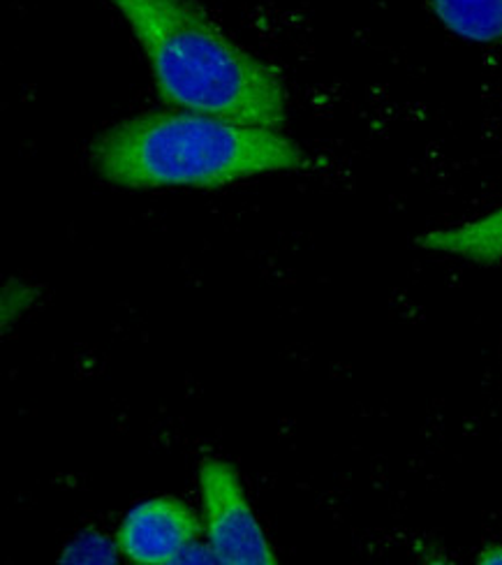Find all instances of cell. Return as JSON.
<instances>
[{"instance_id": "8", "label": "cell", "mask_w": 502, "mask_h": 565, "mask_svg": "<svg viewBox=\"0 0 502 565\" xmlns=\"http://www.w3.org/2000/svg\"><path fill=\"white\" fill-rule=\"evenodd\" d=\"M35 288L26 286V282H21L17 278L8 280V286L3 288V311H0L3 313L0 316V320H3V332H8L10 320L14 322L31 309L35 303Z\"/></svg>"}, {"instance_id": "2", "label": "cell", "mask_w": 502, "mask_h": 565, "mask_svg": "<svg viewBox=\"0 0 502 565\" xmlns=\"http://www.w3.org/2000/svg\"><path fill=\"white\" fill-rule=\"evenodd\" d=\"M109 3L130 23L167 105L259 128L285 124L278 70L234 44L197 0Z\"/></svg>"}, {"instance_id": "6", "label": "cell", "mask_w": 502, "mask_h": 565, "mask_svg": "<svg viewBox=\"0 0 502 565\" xmlns=\"http://www.w3.org/2000/svg\"><path fill=\"white\" fill-rule=\"evenodd\" d=\"M430 6L453 35L502 42V0H430Z\"/></svg>"}, {"instance_id": "5", "label": "cell", "mask_w": 502, "mask_h": 565, "mask_svg": "<svg viewBox=\"0 0 502 565\" xmlns=\"http://www.w3.org/2000/svg\"><path fill=\"white\" fill-rule=\"evenodd\" d=\"M417 244L426 250L463 257L474 265H495L502 260V206L466 225L426 232Z\"/></svg>"}, {"instance_id": "3", "label": "cell", "mask_w": 502, "mask_h": 565, "mask_svg": "<svg viewBox=\"0 0 502 565\" xmlns=\"http://www.w3.org/2000/svg\"><path fill=\"white\" fill-rule=\"evenodd\" d=\"M202 522L206 543L218 563L227 565H271L276 552L261 531L246 499L238 470L221 459H206L200 466Z\"/></svg>"}, {"instance_id": "9", "label": "cell", "mask_w": 502, "mask_h": 565, "mask_svg": "<svg viewBox=\"0 0 502 565\" xmlns=\"http://www.w3.org/2000/svg\"><path fill=\"white\" fill-rule=\"evenodd\" d=\"M179 563H218V556L213 554V550H211L209 543H206V547H204V545H200V540H197L195 545H190V547L181 554Z\"/></svg>"}, {"instance_id": "1", "label": "cell", "mask_w": 502, "mask_h": 565, "mask_svg": "<svg viewBox=\"0 0 502 565\" xmlns=\"http://www.w3.org/2000/svg\"><path fill=\"white\" fill-rule=\"evenodd\" d=\"M90 162L121 188H223L308 164L297 141L276 128L236 124L190 109L149 111L95 137Z\"/></svg>"}, {"instance_id": "7", "label": "cell", "mask_w": 502, "mask_h": 565, "mask_svg": "<svg viewBox=\"0 0 502 565\" xmlns=\"http://www.w3.org/2000/svg\"><path fill=\"white\" fill-rule=\"evenodd\" d=\"M118 543H111L98 531H84L65 547L61 561L63 563H116L118 561Z\"/></svg>"}, {"instance_id": "4", "label": "cell", "mask_w": 502, "mask_h": 565, "mask_svg": "<svg viewBox=\"0 0 502 565\" xmlns=\"http://www.w3.org/2000/svg\"><path fill=\"white\" fill-rule=\"evenodd\" d=\"M204 533V522L185 501L158 497L135 505L118 529L116 543L132 563L170 565L195 545Z\"/></svg>"}, {"instance_id": "10", "label": "cell", "mask_w": 502, "mask_h": 565, "mask_svg": "<svg viewBox=\"0 0 502 565\" xmlns=\"http://www.w3.org/2000/svg\"><path fill=\"white\" fill-rule=\"evenodd\" d=\"M477 561L484 563V565H502V545H489L480 552Z\"/></svg>"}]
</instances>
